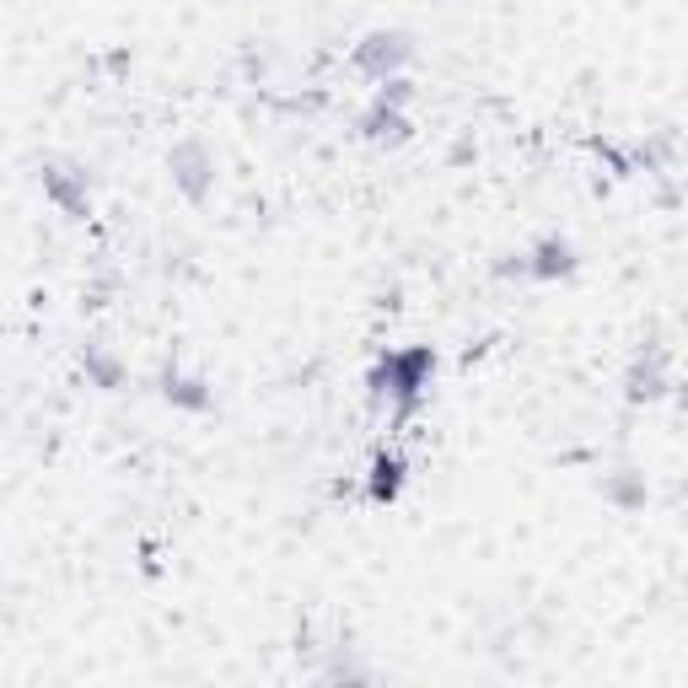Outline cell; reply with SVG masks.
<instances>
[{
  "instance_id": "1",
  "label": "cell",
  "mask_w": 688,
  "mask_h": 688,
  "mask_svg": "<svg viewBox=\"0 0 688 688\" xmlns=\"http://www.w3.org/2000/svg\"><path fill=\"white\" fill-rule=\"evenodd\" d=\"M409 60H415V44H409L404 33H372V38L355 49V65H361L372 81H393Z\"/></svg>"
},
{
  "instance_id": "2",
  "label": "cell",
  "mask_w": 688,
  "mask_h": 688,
  "mask_svg": "<svg viewBox=\"0 0 688 688\" xmlns=\"http://www.w3.org/2000/svg\"><path fill=\"white\" fill-rule=\"evenodd\" d=\"M167 167H173V184L184 188L188 199H205L210 184H215V162H210V151L199 140H178L173 156H167Z\"/></svg>"
},
{
  "instance_id": "3",
  "label": "cell",
  "mask_w": 688,
  "mask_h": 688,
  "mask_svg": "<svg viewBox=\"0 0 688 688\" xmlns=\"http://www.w3.org/2000/svg\"><path fill=\"white\" fill-rule=\"evenodd\" d=\"M44 188H49V199L65 205V210H86V173H75V167H55V173H44Z\"/></svg>"
},
{
  "instance_id": "4",
  "label": "cell",
  "mask_w": 688,
  "mask_h": 688,
  "mask_svg": "<svg viewBox=\"0 0 688 688\" xmlns=\"http://www.w3.org/2000/svg\"><path fill=\"white\" fill-rule=\"evenodd\" d=\"M366 135H372L376 145H398V140H409V119L398 114V103H382V97H376V108L366 114Z\"/></svg>"
},
{
  "instance_id": "5",
  "label": "cell",
  "mask_w": 688,
  "mask_h": 688,
  "mask_svg": "<svg viewBox=\"0 0 688 688\" xmlns=\"http://www.w3.org/2000/svg\"><path fill=\"white\" fill-rule=\"evenodd\" d=\"M398 485H404V463H398V457H376L372 501H393V495H398Z\"/></svg>"
},
{
  "instance_id": "6",
  "label": "cell",
  "mask_w": 688,
  "mask_h": 688,
  "mask_svg": "<svg viewBox=\"0 0 688 688\" xmlns=\"http://www.w3.org/2000/svg\"><path fill=\"white\" fill-rule=\"evenodd\" d=\"M167 398L184 404V409H210V393H205V382H194V376H167Z\"/></svg>"
},
{
  "instance_id": "7",
  "label": "cell",
  "mask_w": 688,
  "mask_h": 688,
  "mask_svg": "<svg viewBox=\"0 0 688 688\" xmlns=\"http://www.w3.org/2000/svg\"><path fill=\"white\" fill-rule=\"evenodd\" d=\"M522 269H533L538 280H555V275L570 269V248H564V243H544V248H538V264H522Z\"/></svg>"
},
{
  "instance_id": "8",
  "label": "cell",
  "mask_w": 688,
  "mask_h": 688,
  "mask_svg": "<svg viewBox=\"0 0 688 688\" xmlns=\"http://www.w3.org/2000/svg\"><path fill=\"white\" fill-rule=\"evenodd\" d=\"M86 366L97 372V382H103V387H114V382H119V366H114L108 355H86Z\"/></svg>"
}]
</instances>
